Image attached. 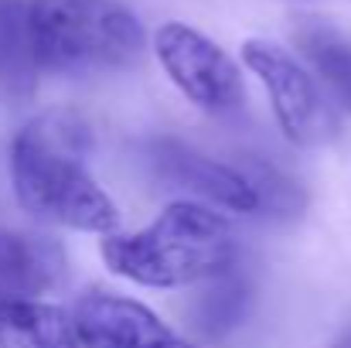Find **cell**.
<instances>
[{
    "label": "cell",
    "instance_id": "5b68a950",
    "mask_svg": "<svg viewBox=\"0 0 351 348\" xmlns=\"http://www.w3.org/2000/svg\"><path fill=\"white\" fill-rule=\"evenodd\" d=\"M150 51L167 76V82L202 113L232 116L245 106V79L232 55L205 31L184 21H164Z\"/></svg>",
    "mask_w": 351,
    "mask_h": 348
},
{
    "label": "cell",
    "instance_id": "277c9868",
    "mask_svg": "<svg viewBox=\"0 0 351 348\" xmlns=\"http://www.w3.org/2000/svg\"><path fill=\"white\" fill-rule=\"evenodd\" d=\"M239 55H242V65L263 86L280 133L293 147L311 150V147H324L328 140H335L338 113L324 89V79H317L311 65H304L290 48L266 41V38L242 41Z\"/></svg>",
    "mask_w": 351,
    "mask_h": 348
},
{
    "label": "cell",
    "instance_id": "9c48e42d",
    "mask_svg": "<svg viewBox=\"0 0 351 348\" xmlns=\"http://www.w3.org/2000/svg\"><path fill=\"white\" fill-rule=\"evenodd\" d=\"M0 348H82L69 311L45 297L0 290Z\"/></svg>",
    "mask_w": 351,
    "mask_h": 348
},
{
    "label": "cell",
    "instance_id": "4fadbf2b",
    "mask_svg": "<svg viewBox=\"0 0 351 348\" xmlns=\"http://www.w3.org/2000/svg\"><path fill=\"white\" fill-rule=\"evenodd\" d=\"M338 348H351V335H348V338H345V342H341V345H338Z\"/></svg>",
    "mask_w": 351,
    "mask_h": 348
},
{
    "label": "cell",
    "instance_id": "30bf717a",
    "mask_svg": "<svg viewBox=\"0 0 351 348\" xmlns=\"http://www.w3.org/2000/svg\"><path fill=\"white\" fill-rule=\"evenodd\" d=\"M38 58L27 27V0H0V82L24 93L38 79Z\"/></svg>",
    "mask_w": 351,
    "mask_h": 348
},
{
    "label": "cell",
    "instance_id": "ba28073f",
    "mask_svg": "<svg viewBox=\"0 0 351 348\" xmlns=\"http://www.w3.org/2000/svg\"><path fill=\"white\" fill-rule=\"evenodd\" d=\"M65 280V249L38 232H0V290L41 297Z\"/></svg>",
    "mask_w": 351,
    "mask_h": 348
},
{
    "label": "cell",
    "instance_id": "6da1fadb",
    "mask_svg": "<svg viewBox=\"0 0 351 348\" xmlns=\"http://www.w3.org/2000/svg\"><path fill=\"white\" fill-rule=\"evenodd\" d=\"M89 130L65 113L34 116L10 140V188L17 205L45 226L86 235L119 232L117 202L86 167Z\"/></svg>",
    "mask_w": 351,
    "mask_h": 348
},
{
    "label": "cell",
    "instance_id": "52a82bcc",
    "mask_svg": "<svg viewBox=\"0 0 351 348\" xmlns=\"http://www.w3.org/2000/svg\"><path fill=\"white\" fill-rule=\"evenodd\" d=\"M157 171L184 188L195 202H205L219 212L232 216H259L263 212V192L252 178V171L235 167L229 161H215L208 154H198L184 143H160L154 150Z\"/></svg>",
    "mask_w": 351,
    "mask_h": 348
},
{
    "label": "cell",
    "instance_id": "5bb4252c",
    "mask_svg": "<svg viewBox=\"0 0 351 348\" xmlns=\"http://www.w3.org/2000/svg\"><path fill=\"white\" fill-rule=\"evenodd\" d=\"M191 348H195V345H191Z\"/></svg>",
    "mask_w": 351,
    "mask_h": 348
},
{
    "label": "cell",
    "instance_id": "7c38bea8",
    "mask_svg": "<svg viewBox=\"0 0 351 348\" xmlns=\"http://www.w3.org/2000/svg\"><path fill=\"white\" fill-rule=\"evenodd\" d=\"M304 51L314 65V72L324 79V86L351 110V45L335 31H307Z\"/></svg>",
    "mask_w": 351,
    "mask_h": 348
},
{
    "label": "cell",
    "instance_id": "7a4b0ae2",
    "mask_svg": "<svg viewBox=\"0 0 351 348\" xmlns=\"http://www.w3.org/2000/svg\"><path fill=\"white\" fill-rule=\"evenodd\" d=\"M99 253L117 277L136 287L178 290L235 273L239 235L226 212L181 198L143 229L103 235Z\"/></svg>",
    "mask_w": 351,
    "mask_h": 348
},
{
    "label": "cell",
    "instance_id": "8fae6325",
    "mask_svg": "<svg viewBox=\"0 0 351 348\" xmlns=\"http://www.w3.org/2000/svg\"><path fill=\"white\" fill-rule=\"evenodd\" d=\"M249 301H252V290L239 273H226V277L212 280L205 297L198 301V311H195L198 332L205 338H226L229 332H235L245 321Z\"/></svg>",
    "mask_w": 351,
    "mask_h": 348
},
{
    "label": "cell",
    "instance_id": "3957f363",
    "mask_svg": "<svg viewBox=\"0 0 351 348\" xmlns=\"http://www.w3.org/2000/svg\"><path fill=\"white\" fill-rule=\"evenodd\" d=\"M27 27L41 72H119L147 51L140 17L119 0H27Z\"/></svg>",
    "mask_w": 351,
    "mask_h": 348
},
{
    "label": "cell",
    "instance_id": "8992f818",
    "mask_svg": "<svg viewBox=\"0 0 351 348\" xmlns=\"http://www.w3.org/2000/svg\"><path fill=\"white\" fill-rule=\"evenodd\" d=\"M72 321L82 348H191L143 301L103 287L86 290L75 301Z\"/></svg>",
    "mask_w": 351,
    "mask_h": 348
}]
</instances>
